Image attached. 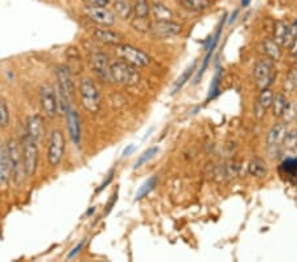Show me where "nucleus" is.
Returning <instances> with one entry per match:
<instances>
[{"instance_id": "42", "label": "nucleus", "mask_w": 297, "mask_h": 262, "mask_svg": "<svg viewBox=\"0 0 297 262\" xmlns=\"http://www.w3.org/2000/svg\"><path fill=\"white\" fill-rule=\"evenodd\" d=\"M248 2H250V0H242V6H243V7H246L247 4H248Z\"/></svg>"}, {"instance_id": "20", "label": "nucleus", "mask_w": 297, "mask_h": 262, "mask_svg": "<svg viewBox=\"0 0 297 262\" xmlns=\"http://www.w3.org/2000/svg\"><path fill=\"white\" fill-rule=\"evenodd\" d=\"M263 51H264L265 56L272 60L273 62H277L281 60L283 52H281V47L272 39H265L263 41Z\"/></svg>"}, {"instance_id": "36", "label": "nucleus", "mask_w": 297, "mask_h": 262, "mask_svg": "<svg viewBox=\"0 0 297 262\" xmlns=\"http://www.w3.org/2000/svg\"><path fill=\"white\" fill-rule=\"evenodd\" d=\"M286 84L290 85V89L297 87V68H293V69L290 70L289 76H288V81H286Z\"/></svg>"}, {"instance_id": "32", "label": "nucleus", "mask_w": 297, "mask_h": 262, "mask_svg": "<svg viewBox=\"0 0 297 262\" xmlns=\"http://www.w3.org/2000/svg\"><path fill=\"white\" fill-rule=\"evenodd\" d=\"M157 151H159V149L157 147H151V149H148L147 151H145L144 154H143L142 157L139 158V160L135 163V168H140L143 166V164H145L148 160L152 159L153 157H155L156 154H157Z\"/></svg>"}, {"instance_id": "10", "label": "nucleus", "mask_w": 297, "mask_h": 262, "mask_svg": "<svg viewBox=\"0 0 297 262\" xmlns=\"http://www.w3.org/2000/svg\"><path fill=\"white\" fill-rule=\"evenodd\" d=\"M85 14L91 22L97 23L99 26L111 27L115 24V15L111 10L107 7H91L86 6L85 7Z\"/></svg>"}, {"instance_id": "34", "label": "nucleus", "mask_w": 297, "mask_h": 262, "mask_svg": "<svg viewBox=\"0 0 297 262\" xmlns=\"http://www.w3.org/2000/svg\"><path fill=\"white\" fill-rule=\"evenodd\" d=\"M84 3L91 7H107L111 0H84Z\"/></svg>"}, {"instance_id": "17", "label": "nucleus", "mask_w": 297, "mask_h": 262, "mask_svg": "<svg viewBox=\"0 0 297 262\" xmlns=\"http://www.w3.org/2000/svg\"><path fill=\"white\" fill-rule=\"evenodd\" d=\"M286 134V126L284 122L276 123L275 126H272V128L269 130L268 137H267V145L268 147H279L283 145L284 138Z\"/></svg>"}, {"instance_id": "13", "label": "nucleus", "mask_w": 297, "mask_h": 262, "mask_svg": "<svg viewBox=\"0 0 297 262\" xmlns=\"http://www.w3.org/2000/svg\"><path fill=\"white\" fill-rule=\"evenodd\" d=\"M182 31V27L178 23L170 22H156L151 26V32L157 39H169L172 36H176Z\"/></svg>"}, {"instance_id": "43", "label": "nucleus", "mask_w": 297, "mask_h": 262, "mask_svg": "<svg viewBox=\"0 0 297 262\" xmlns=\"http://www.w3.org/2000/svg\"><path fill=\"white\" fill-rule=\"evenodd\" d=\"M294 150H296V153H297V147H296V149H294Z\"/></svg>"}, {"instance_id": "35", "label": "nucleus", "mask_w": 297, "mask_h": 262, "mask_svg": "<svg viewBox=\"0 0 297 262\" xmlns=\"http://www.w3.org/2000/svg\"><path fill=\"white\" fill-rule=\"evenodd\" d=\"M265 111H267V109H264L263 106L259 103V102H256L254 106V115L256 116L257 119H263L265 115Z\"/></svg>"}, {"instance_id": "19", "label": "nucleus", "mask_w": 297, "mask_h": 262, "mask_svg": "<svg viewBox=\"0 0 297 262\" xmlns=\"http://www.w3.org/2000/svg\"><path fill=\"white\" fill-rule=\"evenodd\" d=\"M151 12L156 22H170L173 19V14L167 6H164L161 2H153L151 4Z\"/></svg>"}, {"instance_id": "30", "label": "nucleus", "mask_w": 297, "mask_h": 262, "mask_svg": "<svg viewBox=\"0 0 297 262\" xmlns=\"http://www.w3.org/2000/svg\"><path fill=\"white\" fill-rule=\"evenodd\" d=\"M8 124H10V110L7 102L0 98V127H7Z\"/></svg>"}, {"instance_id": "7", "label": "nucleus", "mask_w": 297, "mask_h": 262, "mask_svg": "<svg viewBox=\"0 0 297 262\" xmlns=\"http://www.w3.org/2000/svg\"><path fill=\"white\" fill-rule=\"evenodd\" d=\"M65 137L61 130H53L49 139V146H48V162L52 167H57L61 163L65 155Z\"/></svg>"}, {"instance_id": "9", "label": "nucleus", "mask_w": 297, "mask_h": 262, "mask_svg": "<svg viewBox=\"0 0 297 262\" xmlns=\"http://www.w3.org/2000/svg\"><path fill=\"white\" fill-rule=\"evenodd\" d=\"M89 65H90L91 70L97 74L98 77L103 78V80L113 81L111 78V73H110V64L107 56L102 51L94 49V51L89 52Z\"/></svg>"}, {"instance_id": "33", "label": "nucleus", "mask_w": 297, "mask_h": 262, "mask_svg": "<svg viewBox=\"0 0 297 262\" xmlns=\"http://www.w3.org/2000/svg\"><path fill=\"white\" fill-rule=\"evenodd\" d=\"M284 147L289 150H294L297 147V131H289L286 133L283 142Z\"/></svg>"}, {"instance_id": "1", "label": "nucleus", "mask_w": 297, "mask_h": 262, "mask_svg": "<svg viewBox=\"0 0 297 262\" xmlns=\"http://www.w3.org/2000/svg\"><path fill=\"white\" fill-rule=\"evenodd\" d=\"M81 103L87 113L97 114L101 109L102 97L98 86L90 78H82L80 82Z\"/></svg>"}, {"instance_id": "27", "label": "nucleus", "mask_w": 297, "mask_h": 262, "mask_svg": "<svg viewBox=\"0 0 297 262\" xmlns=\"http://www.w3.org/2000/svg\"><path fill=\"white\" fill-rule=\"evenodd\" d=\"M196 65H197V61H194L192 64V65L189 66L188 69H186L184 73H182L181 77L178 78L177 82H176V85H174L173 94H176V93H177V91L180 90V89H181V87L184 86L185 84H186V82H188L189 78L192 77V74H193V73H194V70H196Z\"/></svg>"}, {"instance_id": "39", "label": "nucleus", "mask_w": 297, "mask_h": 262, "mask_svg": "<svg viewBox=\"0 0 297 262\" xmlns=\"http://www.w3.org/2000/svg\"><path fill=\"white\" fill-rule=\"evenodd\" d=\"M113 178H114V170H111V172L107 175V180H105V182L102 183V186L98 188V192H101L102 189H105L106 186H109V183L113 180Z\"/></svg>"}, {"instance_id": "3", "label": "nucleus", "mask_w": 297, "mask_h": 262, "mask_svg": "<svg viewBox=\"0 0 297 262\" xmlns=\"http://www.w3.org/2000/svg\"><path fill=\"white\" fill-rule=\"evenodd\" d=\"M6 151H7L8 164H10V171H11L12 180L15 184H20L23 179L26 176L24 172V164H23V154L20 143L16 139H10L6 145Z\"/></svg>"}, {"instance_id": "14", "label": "nucleus", "mask_w": 297, "mask_h": 262, "mask_svg": "<svg viewBox=\"0 0 297 262\" xmlns=\"http://www.w3.org/2000/svg\"><path fill=\"white\" fill-rule=\"evenodd\" d=\"M66 118H68V128H69L70 138L77 146H80L81 139H82V126H81L80 114L70 107L66 111Z\"/></svg>"}, {"instance_id": "5", "label": "nucleus", "mask_w": 297, "mask_h": 262, "mask_svg": "<svg viewBox=\"0 0 297 262\" xmlns=\"http://www.w3.org/2000/svg\"><path fill=\"white\" fill-rule=\"evenodd\" d=\"M254 78L259 90L271 87L276 78L275 62L269 60L268 57L259 60L254 68Z\"/></svg>"}, {"instance_id": "37", "label": "nucleus", "mask_w": 297, "mask_h": 262, "mask_svg": "<svg viewBox=\"0 0 297 262\" xmlns=\"http://www.w3.org/2000/svg\"><path fill=\"white\" fill-rule=\"evenodd\" d=\"M85 242H86V240H82V241H81V242H80V244L77 245L76 247H73V249H72V251H70V253H69V255H68V259H72V258H74V257H76V255L78 254V253H80V251H81V249H82V247H84Z\"/></svg>"}, {"instance_id": "2", "label": "nucleus", "mask_w": 297, "mask_h": 262, "mask_svg": "<svg viewBox=\"0 0 297 262\" xmlns=\"http://www.w3.org/2000/svg\"><path fill=\"white\" fill-rule=\"evenodd\" d=\"M110 73H111V78L114 82L124 85V86H134L140 81V73L138 72V68L122 60L110 64Z\"/></svg>"}, {"instance_id": "8", "label": "nucleus", "mask_w": 297, "mask_h": 262, "mask_svg": "<svg viewBox=\"0 0 297 262\" xmlns=\"http://www.w3.org/2000/svg\"><path fill=\"white\" fill-rule=\"evenodd\" d=\"M39 95H40V107L44 115L48 118H55L58 113V102L53 86L49 84L41 85Z\"/></svg>"}, {"instance_id": "6", "label": "nucleus", "mask_w": 297, "mask_h": 262, "mask_svg": "<svg viewBox=\"0 0 297 262\" xmlns=\"http://www.w3.org/2000/svg\"><path fill=\"white\" fill-rule=\"evenodd\" d=\"M22 154L26 176H32L36 172L37 164H39V147H37L36 141L28 135H26L23 139Z\"/></svg>"}, {"instance_id": "4", "label": "nucleus", "mask_w": 297, "mask_h": 262, "mask_svg": "<svg viewBox=\"0 0 297 262\" xmlns=\"http://www.w3.org/2000/svg\"><path fill=\"white\" fill-rule=\"evenodd\" d=\"M115 53L119 60L127 62L135 68H144L149 65L151 57L144 51L136 47H132L130 44H119L115 47Z\"/></svg>"}, {"instance_id": "26", "label": "nucleus", "mask_w": 297, "mask_h": 262, "mask_svg": "<svg viewBox=\"0 0 297 262\" xmlns=\"http://www.w3.org/2000/svg\"><path fill=\"white\" fill-rule=\"evenodd\" d=\"M156 184H157V178L156 176H152V178H149L147 182L143 184L140 188H139V191L136 192V196H135V200H142L143 197L147 196L151 191H152L153 188L156 187Z\"/></svg>"}, {"instance_id": "38", "label": "nucleus", "mask_w": 297, "mask_h": 262, "mask_svg": "<svg viewBox=\"0 0 297 262\" xmlns=\"http://www.w3.org/2000/svg\"><path fill=\"white\" fill-rule=\"evenodd\" d=\"M289 53H290V56H292V57L296 58V60H297V36L294 37V40L292 41V44H290Z\"/></svg>"}, {"instance_id": "12", "label": "nucleus", "mask_w": 297, "mask_h": 262, "mask_svg": "<svg viewBox=\"0 0 297 262\" xmlns=\"http://www.w3.org/2000/svg\"><path fill=\"white\" fill-rule=\"evenodd\" d=\"M293 28L284 20H277L275 24V31H273V40L279 44L280 47L289 48L292 41L294 40Z\"/></svg>"}, {"instance_id": "11", "label": "nucleus", "mask_w": 297, "mask_h": 262, "mask_svg": "<svg viewBox=\"0 0 297 262\" xmlns=\"http://www.w3.org/2000/svg\"><path fill=\"white\" fill-rule=\"evenodd\" d=\"M57 87L68 97L69 99L74 95V78L73 73L66 65H61L57 68Z\"/></svg>"}, {"instance_id": "24", "label": "nucleus", "mask_w": 297, "mask_h": 262, "mask_svg": "<svg viewBox=\"0 0 297 262\" xmlns=\"http://www.w3.org/2000/svg\"><path fill=\"white\" fill-rule=\"evenodd\" d=\"M114 10H115L116 15L123 20H127L132 16V4L130 0H115Z\"/></svg>"}, {"instance_id": "25", "label": "nucleus", "mask_w": 297, "mask_h": 262, "mask_svg": "<svg viewBox=\"0 0 297 262\" xmlns=\"http://www.w3.org/2000/svg\"><path fill=\"white\" fill-rule=\"evenodd\" d=\"M286 103H288V101H286L285 94H283V93H277V94L273 97V102H272L271 106L272 115L276 116V118L283 115L284 110H285L286 107Z\"/></svg>"}, {"instance_id": "28", "label": "nucleus", "mask_w": 297, "mask_h": 262, "mask_svg": "<svg viewBox=\"0 0 297 262\" xmlns=\"http://www.w3.org/2000/svg\"><path fill=\"white\" fill-rule=\"evenodd\" d=\"M273 97H275V93L269 89V87H267V89H263V90H260V95H259V99H257V102L260 103L264 109H271L272 106V102H273Z\"/></svg>"}, {"instance_id": "21", "label": "nucleus", "mask_w": 297, "mask_h": 262, "mask_svg": "<svg viewBox=\"0 0 297 262\" xmlns=\"http://www.w3.org/2000/svg\"><path fill=\"white\" fill-rule=\"evenodd\" d=\"M132 15L135 20H149L151 4L148 0H135V4L132 6Z\"/></svg>"}, {"instance_id": "18", "label": "nucleus", "mask_w": 297, "mask_h": 262, "mask_svg": "<svg viewBox=\"0 0 297 262\" xmlns=\"http://www.w3.org/2000/svg\"><path fill=\"white\" fill-rule=\"evenodd\" d=\"M10 176H11V171H10V164H8L7 151H6V146H3L0 141V187L7 186L10 182Z\"/></svg>"}, {"instance_id": "16", "label": "nucleus", "mask_w": 297, "mask_h": 262, "mask_svg": "<svg viewBox=\"0 0 297 262\" xmlns=\"http://www.w3.org/2000/svg\"><path fill=\"white\" fill-rule=\"evenodd\" d=\"M93 37L99 43L106 44V45H115V47L122 44V40H123L122 35L114 32V31H110L106 27L105 28H95L93 31Z\"/></svg>"}, {"instance_id": "23", "label": "nucleus", "mask_w": 297, "mask_h": 262, "mask_svg": "<svg viewBox=\"0 0 297 262\" xmlns=\"http://www.w3.org/2000/svg\"><path fill=\"white\" fill-rule=\"evenodd\" d=\"M248 172L254 178H264L268 170H267V164H265L264 160L260 159V158H254L248 163Z\"/></svg>"}, {"instance_id": "22", "label": "nucleus", "mask_w": 297, "mask_h": 262, "mask_svg": "<svg viewBox=\"0 0 297 262\" xmlns=\"http://www.w3.org/2000/svg\"><path fill=\"white\" fill-rule=\"evenodd\" d=\"M178 3L190 12H203L211 7L210 0H178Z\"/></svg>"}, {"instance_id": "29", "label": "nucleus", "mask_w": 297, "mask_h": 262, "mask_svg": "<svg viewBox=\"0 0 297 262\" xmlns=\"http://www.w3.org/2000/svg\"><path fill=\"white\" fill-rule=\"evenodd\" d=\"M222 80V69H218V72L215 73L213 81H211L210 89H209V94H207V101L215 98L219 93V85H221Z\"/></svg>"}, {"instance_id": "31", "label": "nucleus", "mask_w": 297, "mask_h": 262, "mask_svg": "<svg viewBox=\"0 0 297 262\" xmlns=\"http://www.w3.org/2000/svg\"><path fill=\"white\" fill-rule=\"evenodd\" d=\"M281 116H284V120H285L286 123H288V122H292L293 119H296V116H297L296 103H293V102H288V103H286L285 110H284V113ZM285 122H284V123H285Z\"/></svg>"}, {"instance_id": "41", "label": "nucleus", "mask_w": 297, "mask_h": 262, "mask_svg": "<svg viewBox=\"0 0 297 262\" xmlns=\"http://www.w3.org/2000/svg\"><path fill=\"white\" fill-rule=\"evenodd\" d=\"M238 14H239V11L236 10V11L234 12V15H231V19H230V23H232V22H234V20H235V18H236V16H238Z\"/></svg>"}, {"instance_id": "40", "label": "nucleus", "mask_w": 297, "mask_h": 262, "mask_svg": "<svg viewBox=\"0 0 297 262\" xmlns=\"http://www.w3.org/2000/svg\"><path fill=\"white\" fill-rule=\"evenodd\" d=\"M135 149V146L134 145H131L130 147H128V149H126L124 150V153H123V158H126V157H128V155H130L131 154V151H132V150Z\"/></svg>"}, {"instance_id": "15", "label": "nucleus", "mask_w": 297, "mask_h": 262, "mask_svg": "<svg viewBox=\"0 0 297 262\" xmlns=\"http://www.w3.org/2000/svg\"><path fill=\"white\" fill-rule=\"evenodd\" d=\"M27 135L35 139L36 142H40L44 138V120L40 114L29 115L27 119Z\"/></svg>"}]
</instances>
